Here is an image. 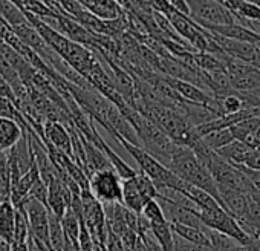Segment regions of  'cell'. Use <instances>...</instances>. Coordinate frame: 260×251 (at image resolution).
<instances>
[{"mask_svg":"<svg viewBox=\"0 0 260 251\" xmlns=\"http://www.w3.org/2000/svg\"><path fill=\"white\" fill-rule=\"evenodd\" d=\"M211 34V33H210ZM213 39L216 40V43L219 45V48L223 51L225 55L240 60V61H246V63H252L257 48L251 43H245V42H237V40H231L226 37H220L216 34H211Z\"/></svg>","mask_w":260,"mask_h":251,"instance_id":"cell-8","label":"cell"},{"mask_svg":"<svg viewBox=\"0 0 260 251\" xmlns=\"http://www.w3.org/2000/svg\"><path fill=\"white\" fill-rule=\"evenodd\" d=\"M173 251H213L210 248H204V246H198L193 245L190 242H185L184 239L175 236V245H173Z\"/></svg>","mask_w":260,"mask_h":251,"instance_id":"cell-27","label":"cell"},{"mask_svg":"<svg viewBox=\"0 0 260 251\" xmlns=\"http://www.w3.org/2000/svg\"><path fill=\"white\" fill-rule=\"evenodd\" d=\"M190 8V19L201 28L236 23L233 14L214 0H185Z\"/></svg>","mask_w":260,"mask_h":251,"instance_id":"cell-3","label":"cell"},{"mask_svg":"<svg viewBox=\"0 0 260 251\" xmlns=\"http://www.w3.org/2000/svg\"><path fill=\"white\" fill-rule=\"evenodd\" d=\"M150 233H152L153 239L156 240V243L159 245L161 251H173L175 234L172 231L169 221L150 224Z\"/></svg>","mask_w":260,"mask_h":251,"instance_id":"cell-17","label":"cell"},{"mask_svg":"<svg viewBox=\"0 0 260 251\" xmlns=\"http://www.w3.org/2000/svg\"><path fill=\"white\" fill-rule=\"evenodd\" d=\"M216 100H217V104H219L220 115H234V113L245 109V104H243V101H242V98L239 97L237 92H231V93L219 97Z\"/></svg>","mask_w":260,"mask_h":251,"instance_id":"cell-21","label":"cell"},{"mask_svg":"<svg viewBox=\"0 0 260 251\" xmlns=\"http://www.w3.org/2000/svg\"><path fill=\"white\" fill-rule=\"evenodd\" d=\"M170 227H172L173 234L181 237V239H184L185 242H190L193 245L211 249L208 236L205 233V227L196 228V227H188V225H181V224H170Z\"/></svg>","mask_w":260,"mask_h":251,"instance_id":"cell-14","label":"cell"},{"mask_svg":"<svg viewBox=\"0 0 260 251\" xmlns=\"http://www.w3.org/2000/svg\"><path fill=\"white\" fill-rule=\"evenodd\" d=\"M96 147H100L101 150H103V153L106 155V158L109 160V163H110V166H112V169L115 170V173L119 176V179L121 181H124V179H128V178H134L135 175H137V170L135 169H132L130 167L107 143H106V140H103L101 137H100V134H98V137H96Z\"/></svg>","mask_w":260,"mask_h":251,"instance_id":"cell-12","label":"cell"},{"mask_svg":"<svg viewBox=\"0 0 260 251\" xmlns=\"http://www.w3.org/2000/svg\"><path fill=\"white\" fill-rule=\"evenodd\" d=\"M245 107H260V86L246 92H237Z\"/></svg>","mask_w":260,"mask_h":251,"instance_id":"cell-26","label":"cell"},{"mask_svg":"<svg viewBox=\"0 0 260 251\" xmlns=\"http://www.w3.org/2000/svg\"><path fill=\"white\" fill-rule=\"evenodd\" d=\"M16 219L17 208L14 204L8 201H0V239H4L13 245L14 233H16Z\"/></svg>","mask_w":260,"mask_h":251,"instance_id":"cell-13","label":"cell"},{"mask_svg":"<svg viewBox=\"0 0 260 251\" xmlns=\"http://www.w3.org/2000/svg\"><path fill=\"white\" fill-rule=\"evenodd\" d=\"M205 233L208 236L213 251H243V245H240L237 240H234L233 237H230L223 233H219V231L207 228V227H205Z\"/></svg>","mask_w":260,"mask_h":251,"instance_id":"cell-18","label":"cell"},{"mask_svg":"<svg viewBox=\"0 0 260 251\" xmlns=\"http://www.w3.org/2000/svg\"><path fill=\"white\" fill-rule=\"evenodd\" d=\"M49 242L54 251H64L66 239H64L61 222L51 211H49Z\"/></svg>","mask_w":260,"mask_h":251,"instance_id":"cell-20","label":"cell"},{"mask_svg":"<svg viewBox=\"0 0 260 251\" xmlns=\"http://www.w3.org/2000/svg\"><path fill=\"white\" fill-rule=\"evenodd\" d=\"M140 214H141L146 221H149V224H156V222H164V221H167L166 216H164L162 207H161V204H159L156 199L149 201V202L143 207V210H141Z\"/></svg>","mask_w":260,"mask_h":251,"instance_id":"cell-23","label":"cell"},{"mask_svg":"<svg viewBox=\"0 0 260 251\" xmlns=\"http://www.w3.org/2000/svg\"><path fill=\"white\" fill-rule=\"evenodd\" d=\"M89 192L101 204H121V179L113 169L92 173L89 176Z\"/></svg>","mask_w":260,"mask_h":251,"instance_id":"cell-4","label":"cell"},{"mask_svg":"<svg viewBox=\"0 0 260 251\" xmlns=\"http://www.w3.org/2000/svg\"><path fill=\"white\" fill-rule=\"evenodd\" d=\"M115 141L132 156L138 164H140V170L143 173H146L155 184V187L162 192V190H170L175 193H182V190L187 187V182H184L181 178H178L169 167H166L162 163H159L155 156H152L147 150H144L141 146L128 143L127 140H124L121 135L118 134H110Z\"/></svg>","mask_w":260,"mask_h":251,"instance_id":"cell-1","label":"cell"},{"mask_svg":"<svg viewBox=\"0 0 260 251\" xmlns=\"http://www.w3.org/2000/svg\"><path fill=\"white\" fill-rule=\"evenodd\" d=\"M121 190H122V196H121V204L128 208L130 211H134L135 214H140L143 207L147 204V201L144 199V196L141 195L137 179L128 178L121 181Z\"/></svg>","mask_w":260,"mask_h":251,"instance_id":"cell-10","label":"cell"},{"mask_svg":"<svg viewBox=\"0 0 260 251\" xmlns=\"http://www.w3.org/2000/svg\"><path fill=\"white\" fill-rule=\"evenodd\" d=\"M166 167H169L184 182H187L193 187H198V189L207 192L208 195H211L222 205L216 181L213 179V176L210 175L207 167L196 158V155L193 153L191 149L178 146Z\"/></svg>","mask_w":260,"mask_h":251,"instance_id":"cell-2","label":"cell"},{"mask_svg":"<svg viewBox=\"0 0 260 251\" xmlns=\"http://www.w3.org/2000/svg\"><path fill=\"white\" fill-rule=\"evenodd\" d=\"M214 2H219V4H220V0H214Z\"/></svg>","mask_w":260,"mask_h":251,"instance_id":"cell-31","label":"cell"},{"mask_svg":"<svg viewBox=\"0 0 260 251\" xmlns=\"http://www.w3.org/2000/svg\"><path fill=\"white\" fill-rule=\"evenodd\" d=\"M71 198H72L71 190L64 185V182L61 181V178H57L55 181H52L48 185V201H46V207H48V210L54 216H57L58 219H61L63 214L66 213V210L71 205Z\"/></svg>","mask_w":260,"mask_h":251,"instance_id":"cell-6","label":"cell"},{"mask_svg":"<svg viewBox=\"0 0 260 251\" xmlns=\"http://www.w3.org/2000/svg\"><path fill=\"white\" fill-rule=\"evenodd\" d=\"M255 69H258L260 71V49H257V52H255V57H254V61L251 63Z\"/></svg>","mask_w":260,"mask_h":251,"instance_id":"cell-30","label":"cell"},{"mask_svg":"<svg viewBox=\"0 0 260 251\" xmlns=\"http://www.w3.org/2000/svg\"><path fill=\"white\" fill-rule=\"evenodd\" d=\"M211 34L220 36V37H226L231 40H237V42H245V43H251L255 46V43L260 40V36L254 34L252 31L246 29L245 26L239 25V23H231V25H222V26H208L204 28Z\"/></svg>","mask_w":260,"mask_h":251,"instance_id":"cell-11","label":"cell"},{"mask_svg":"<svg viewBox=\"0 0 260 251\" xmlns=\"http://www.w3.org/2000/svg\"><path fill=\"white\" fill-rule=\"evenodd\" d=\"M25 135V128L16 119L0 116V150H11Z\"/></svg>","mask_w":260,"mask_h":251,"instance_id":"cell-9","label":"cell"},{"mask_svg":"<svg viewBox=\"0 0 260 251\" xmlns=\"http://www.w3.org/2000/svg\"><path fill=\"white\" fill-rule=\"evenodd\" d=\"M202 141L205 143L207 147H210L211 150H219L225 146H228L230 143L234 141V137H233V132L230 128L226 129H220V131H216V132H211L208 135H205L202 138Z\"/></svg>","mask_w":260,"mask_h":251,"instance_id":"cell-19","label":"cell"},{"mask_svg":"<svg viewBox=\"0 0 260 251\" xmlns=\"http://www.w3.org/2000/svg\"><path fill=\"white\" fill-rule=\"evenodd\" d=\"M26 198L36 199V201H39V202H42V204L46 205V201H48V185L39 178V179L34 182V185H32V189L29 190V193H28Z\"/></svg>","mask_w":260,"mask_h":251,"instance_id":"cell-25","label":"cell"},{"mask_svg":"<svg viewBox=\"0 0 260 251\" xmlns=\"http://www.w3.org/2000/svg\"><path fill=\"white\" fill-rule=\"evenodd\" d=\"M42 141L45 146L54 147L55 150L68 155L72 158V143H71V134L66 129V125L60 121H45L43 124V134Z\"/></svg>","mask_w":260,"mask_h":251,"instance_id":"cell-5","label":"cell"},{"mask_svg":"<svg viewBox=\"0 0 260 251\" xmlns=\"http://www.w3.org/2000/svg\"><path fill=\"white\" fill-rule=\"evenodd\" d=\"M167 2L170 4V7L173 8L175 13L182 14L185 17H190V8H188L185 0H167Z\"/></svg>","mask_w":260,"mask_h":251,"instance_id":"cell-28","label":"cell"},{"mask_svg":"<svg viewBox=\"0 0 260 251\" xmlns=\"http://www.w3.org/2000/svg\"><path fill=\"white\" fill-rule=\"evenodd\" d=\"M233 16L242 17L246 20H260V7L255 4H251V2H246V0H242L237 13Z\"/></svg>","mask_w":260,"mask_h":251,"instance_id":"cell-24","label":"cell"},{"mask_svg":"<svg viewBox=\"0 0 260 251\" xmlns=\"http://www.w3.org/2000/svg\"><path fill=\"white\" fill-rule=\"evenodd\" d=\"M0 19H2L11 29L25 23H29L25 11L13 4L11 0H0Z\"/></svg>","mask_w":260,"mask_h":251,"instance_id":"cell-15","label":"cell"},{"mask_svg":"<svg viewBox=\"0 0 260 251\" xmlns=\"http://www.w3.org/2000/svg\"><path fill=\"white\" fill-rule=\"evenodd\" d=\"M217 192H219V198L222 201L223 208L237 221L243 219L248 207H249V198L245 193L226 189V187H220L217 185Z\"/></svg>","mask_w":260,"mask_h":251,"instance_id":"cell-7","label":"cell"},{"mask_svg":"<svg viewBox=\"0 0 260 251\" xmlns=\"http://www.w3.org/2000/svg\"><path fill=\"white\" fill-rule=\"evenodd\" d=\"M251 150H252V149H249L246 144H243V143L234 140V141L230 143L228 146H225V147L216 150V153H217L219 156H222L223 160H226L228 163H231V164H240V166H243Z\"/></svg>","mask_w":260,"mask_h":251,"instance_id":"cell-16","label":"cell"},{"mask_svg":"<svg viewBox=\"0 0 260 251\" xmlns=\"http://www.w3.org/2000/svg\"><path fill=\"white\" fill-rule=\"evenodd\" d=\"M240 4H242V0H220V5H222L226 11H230L231 14H236V13H237Z\"/></svg>","mask_w":260,"mask_h":251,"instance_id":"cell-29","label":"cell"},{"mask_svg":"<svg viewBox=\"0 0 260 251\" xmlns=\"http://www.w3.org/2000/svg\"><path fill=\"white\" fill-rule=\"evenodd\" d=\"M193 60L202 72H214V71L225 69L223 63L216 55L208 54V52H196L193 55Z\"/></svg>","mask_w":260,"mask_h":251,"instance_id":"cell-22","label":"cell"}]
</instances>
